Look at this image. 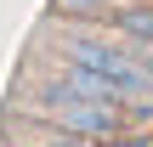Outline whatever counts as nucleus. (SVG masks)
I'll use <instances>...</instances> for the list:
<instances>
[{
    "label": "nucleus",
    "instance_id": "1",
    "mask_svg": "<svg viewBox=\"0 0 153 147\" xmlns=\"http://www.w3.org/2000/svg\"><path fill=\"white\" fill-rule=\"evenodd\" d=\"M57 68L68 79H79L85 91H102V96H119V102H153V68L125 40H85L79 34L57 51Z\"/></svg>",
    "mask_w": 153,
    "mask_h": 147
},
{
    "label": "nucleus",
    "instance_id": "2",
    "mask_svg": "<svg viewBox=\"0 0 153 147\" xmlns=\"http://www.w3.org/2000/svg\"><path fill=\"white\" fill-rule=\"evenodd\" d=\"M40 113L57 130H74V136H114L119 130V102L102 96V91H85L68 74H57L51 85H40Z\"/></svg>",
    "mask_w": 153,
    "mask_h": 147
},
{
    "label": "nucleus",
    "instance_id": "3",
    "mask_svg": "<svg viewBox=\"0 0 153 147\" xmlns=\"http://www.w3.org/2000/svg\"><path fill=\"white\" fill-rule=\"evenodd\" d=\"M114 28H119V40H153V11L148 6H125L114 17Z\"/></svg>",
    "mask_w": 153,
    "mask_h": 147
},
{
    "label": "nucleus",
    "instance_id": "4",
    "mask_svg": "<svg viewBox=\"0 0 153 147\" xmlns=\"http://www.w3.org/2000/svg\"><path fill=\"white\" fill-rule=\"evenodd\" d=\"M114 0H51V11L57 17H102Z\"/></svg>",
    "mask_w": 153,
    "mask_h": 147
},
{
    "label": "nucleus",
    "instance_id": "5",
    "mask_svg": "<svg viewBox=\"0 0 153 147\" xmlns=\"http://www.w3.org/2000/svg\"><path fill=\"white\" fill-rule=\"evenodd\" d=\"M91 142H97V136H74V130H62V136H57L51 147H91Z\"/></svg>",
    "mask_w": 153,
    "mask_h": 147
},
{
    "label": "nucleus",
    "instance_id": "6",
    "mask_svg": "<svg viewBox=\"0 0 153 147\" xmlns=\"http://www.w3.org/2000/svg\"><path fill=\"white\" fill-rule=\"evenodd\" d=\"M108 147H148V142H142V136H114Z\"/></svg>",
    "mask_w": 153,
    "mask_h": 147
}]
</instances>
